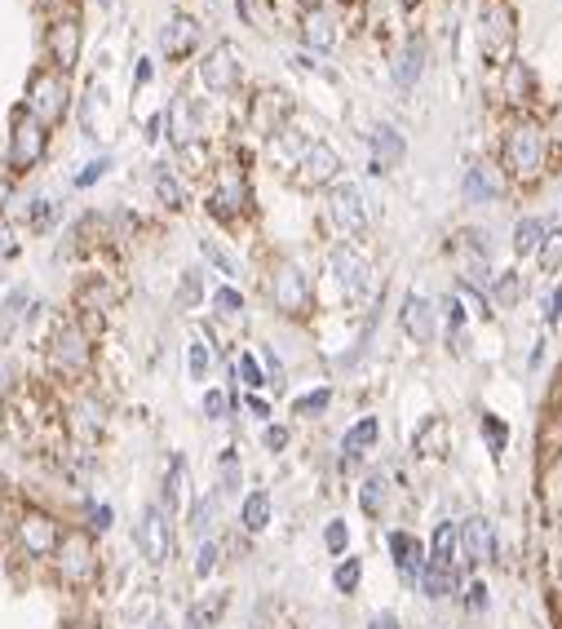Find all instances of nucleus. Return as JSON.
Returning a JSON list of instances; mask_svg holds the SVG:
<instances>
[{
	"mask_svg": "<svg viewBox=\"0 0 562 629\" xmlns=\"http://www.w3.org/2000/svg\"><path fill=\"white\" fill-rule=\"evenodd\" d=\"M505 160H510L513 178L531 182L545 173V160H549V138H545V124L536 120H518L505 138Z\"/></svg>",
	"mask_w": 562,
	"mask_h": 629,
	"instance_id": "1",
	"label": "nucleus"
},
{
	"mask_svg": "<svg viewBox=\"0 0 562 629\" xmlns=\"http://www.w3.org/2000/svg\"><path fill=\"white\" fill-rule=\"evenodd\" d=\"M478 50L492 67L513 62V9L510 0H483L478 9Z\"/></svg>",
	"mask_w": 562,
	"mask_h": 629,
	"instance_id": "2",
	"label": "nucleus"
},
{
	"mask_svg": "<svg viewBox=\"0 0 562 629\" xmlns=\"http://www.w3.org/2000/svg\"><path fill=\"white\" fill-rule=\"evenodd\" d=\"M53 568L67 585H89L98 577V550H94V536L85 527H71L58 536V550H53Z\"/></svg>",
	"mask_w": 562,
	"mask_h": 629,
	"instance_id": "3",
	"label": "nucleus"
},
{
	"mask_svg": "<svg viewBox=\"0 0 562 629\" xmlns=\"http://www.w3.org/2000/svg\"><path fill=\"white\" fill-rule=\"evenodd\" d=\"M27 111L41 120V124H58L62 115H67V76L62 71H36L32 80H27Z\"/></svg>",
	"mask_w": 562,
	"mask_h": 629,
	"instance_id": "4",
	"label": "nucleus"
},
{
	"mask_svg": "<svg viewBox=\"0 0 562 629\" xmlns=\"http://www.w3.org/2000/svg\"><path fill=\"white\" fill-rule=\"evenodd\" d=\"M58 536H62V524L50 519L45 510H23V515L14 519V541H18V550H23L27 559H53Z\"/></svg>",
	"mask_w": 562,
	"mask_h": 629,
	"instance_id": "5",
	"label": "nucleus"
},
{
	"mask_svg": "<svg viewBox=\"0 0 562 629\" xmlns=\"http://www.w3.org/2000/svg\"><path fill=\"white\" fill-rule=\"evenodd\" d=\"M138 550H142V559L159 568V563H168V554H173V524H168V510L155 501L142 510V519H138Z\"/></svg>",
	"mask_w": 562,
	"mask_h": 629,
	"instance_id": "6",
	"label": "nucleus"
},
{
	"mask_svg": "<svg viewBox=\"0 0 562 629\" xmlns=\"http://www.w3.org/2000/svg\"><path fill=\"white\" fill-rule=\"evenodd\" d=\"M328 217L337 222V231L341 235H363L367 231V200H363V191H358L355 182H332V191H328Z\"/></svg>",
	"mask_w": 562,
	"mask_h": 629,
	"instance_id": "7",
	"label": "nucleus"
},
{
	"mask_svg": "<svg viewBox=\"0 0 562 629\" xmlns=\"http://www.w3.org/2000/svg\"><path fill=\"white\" fill-rule=\"evenodd\" d=\"M45 156V124L23 106V111H14V133H9V164L23 173V169H32L36 160Z\"/></svg>",
	"mask_w": 562,
	"mask_h": 629,
	"instance_id": "8",
	"label": "nucleus"
},
{
	"mask_svg": "<svg viewBox=\"0 0 562 629\" xmlns=\"http://www.w3.org/2000/svg\"><path fill=\"white\" fill-rule=\"evenodd\" d=\"M270 297H275V306L284 314H306V306H310L306 275H302L293 262H279L275 275H270Z\"/></svg>",
	"mask_w": 562,
	"mask_h": 629,
	"instance_id": "9",
	"label": "nucleus"
},
{
	"mask_svg": "<svg viewBox=\"0 0 562 629\" xmlns=\"http://www.w3.org/2000/svg\"><path fill=\"white\" fill-rule=\"evenodd\" d=\"M341 173V156L328 142H306L297 156V187H328Z\"/></svg>",
	"mask_w": 562,
	"mask_h": 629,
	"instance_id": "10",
	"label": "nucleus"
},
{
	"mask_svg": "<svg viewBox=\"0 0 562 629\" xmlns=\"http://www.w3.org/2000/svg\"><path fill=\"white\" fill-rule=\"evenodd\" d=\"M457 536H460V563H465V568H483V563H492V554H496V536H492V524H487L483 515H474V519L457 524Z\"/></svg>",
	"mask_w": 562,
	"mask_h": 629,
	"instance_id": "11",
	"label": "nucleus"
},
{
	"mask_svg": "<svg viewBox=\"0 0 562 629\" xmlns=\"http://www.w3.org/2000/svg\"><path fill=\"white\" fill-rule=\"evenodd\" d=\"M200 80H204L213 94H231V89H240V53H235V45H217V50H208L204 62H200Z\"/></svg>",
	"mask_w": 562,
	"mask_h": 629,
	"instance_id": "12",
	"label": "nucleus"
},
{
	"mask_svg": "<svg viewBox=\"0 0 562 629\" xmlns=\"http://www.w3.org/2000/svg\"><path fill=\"white\" fill-rule=\"evenodd\" d=\"M94 360V351H89V337L80 333V328H62L58 337H53V368L58 372H67V377H80L85 368Z\"/></svg>",
	"mask_w": 562,
	"mask_h": 629,
	"instance_id": "13",
	"label": "nucleus"
},
{
	"mask_svg": "<svg viewBox=\"0 0 562 629\" xmlns=\"http://www.w3.org/2000/svg\"><path fill=\"white\" fill-rule=\"evenodd\" d=\"M328 266H332V275H337V284L346 288V297H363L367 293V279H372V266L363 262V253L355 249H332L328 253Z\"/></svg>",
	"mask_w": 562,
	"mask_h": 629,
	"instance_id": "14",
	"label": "nucleus"
},
{
	"mask_svg": "<svg viewBox=\"0 0 562 629\" xmlns=\"http://www.w3.org/2000/svg\"><path fill=\"white\" fill-rule=\"evenodd\" d=\"M367 142H372V169H376V173L399 169L403 156H408V142H403V133H399L394 124H376V129L367 133Z\"/></svg>",
	"mask_w": 562,
	"mask_h": 629,
	"instance_id": "15",
	"label": "nucleus"
},
{
	"mask_svg": "<svg viewBox=\"0 0 562 629\" xmlns=\"http://www.w3.org/2000/svg\"><path fill=\"white\" fill-rule=\"evenodd\" d=\"M399 319H403V333H408L412 342H434V333H439V314H434V302L430 297H421V293H412L408 302H403V311H399Z\"/></svg>",
	"mask_w": 562,
	"mask_h": 629,
	"instance_id": "16",
	"label": "nucleus"
},
{
	"mask_svg": "<svg viewBox=\"0 0 562 629\" xmlns=\"http://www.w3.org/2000/svg\"><path fill=\"white\" fill-rule=\"evenodd\" d=\"M50 53H53V71H62V76H67V71L80 62V23H76V18H62V23H53Z\"/></svg>",
	"mask_w": 562,
	"mask_h": 629,
	"instance_id": "17",
	"label": "nucleus"
},
{
	"mask_svg": "<svg viewBox=\"0 0 562 629\" xmlns=\"http://www.w3.org/2000/svg\"><path fill=\"white\" fill-rule=\"evenodd\" d=\"M302 41L310 50H332L337 45V18L323 9V5H310L306 18H302Z\"/></svg>",
	"mask_w": 562,
	"mask_h": 629,
	"instance_id": "18",
	"label": "nucleus"
},
{
	"mask_svg": "<svg viewBox=\"0 0 562 629\" xmlns=\"http://www.w3.org/2000/svg\"><path fill=\"white\" fill-rule=\"evenodd\" d=\"M195 45H200V23L195 18H173L159 32V50L168 53V58H182V53H191Z\"/></svg>",
	"mask_w": 562,
	"mask_h": 629,
	"instance_id": "19",
	"label": "nucleus"
},
{
	"mask_svg": "<svg viewBox=\"0 0 562 629\" xmlns=\"http://www.w3.org/2000/svg\"><path fill=\"white\" fill-rule=\"evenodd\" d=\"M244 205H249V191H244V182H240V178H226V182L208 196V213H213V217H222V222L240 217Z\"/></svg>",
	"mask_w": 562,
	"mask_h": 629,
	"instance_id": "20",
	"label": "nucleus"
},
{
	"mask_svg": "<svg viewBox=\"0 0 562 629\" xmlns=\"http://www.w3.org/2000/svg\"><path fill=\"white\" fill-rule=\"evenodd\" d=\"M390 554H394V568L403 577H421L425 568V545L412 536V532H390Z\"/></svg>",
	"mask_w": 562,
	"mask_h": 629,
	"instance_id": "21",
	"label": "nucleus"
},
{
	"mask_svg": "<svg viewBox=\"0 0 562 629\" xmlns=\"http://www.w3.org/2000/svg\"><path fill=\"white\" fill-rule=\"evenodd\" d=\"M460 187H465V200H469V205H487V200H496V191H501L492 164H469Z\"/></svg>",
	"mask_w": 562,
	"mask_h": 629,
	"instance_id": "22",
	"label": "nucleus"
},
{
	"mask_svg": "<svg viewBox=\"0 0 562 629\" xmlns=\"http://www.w3.org/2000/svg\"><path fill=\"white\" fill-rule=\"evenodd\" d=\"M430 568H457L460 563V536H457V524H439L434 527V541H430Z\"/></svg>",
	"mask_w": 562,
	"mask_h": 629,
	"instance_id": "23",
	"label": "nucleus"
},
{
	"mask_svg": "<svg viewBox=\"0 0 562 629\" xmlns=\"http://www.w3.org/2000/svg\"><path fill=\"white\" fill-rule=\"evenodd\" d=\"M421 71H425V41L412 36V41H403V50L394 53V80L408 89V85L421 80Z\"/></svg>",
	"mask_w": 562,
	"mask_h": 629,
	"instance_id": "24",
	"label": "nucleus"
},
{
	"mask_svg": "<svg viewBox=\"0 0 562 629\" xmlns=\"http://www.w3.org/2000/svg\"><path fill=\"white\" fill-rule=\"evenodd\" d=\"M505 71V103H513V106H527L531 98H536V80H531V71L522 67V62H505L501 67Z\"/></svg>",
	"mask_w": 562,
	"mask_h": 629,
	"instance_id": "25",
	"label": "nucleus"
},
{
	"mask_svg": "<svg viewBox=\"0 0 562 629\" xmlns=\"http://www.w3.org/2000/svg\"><path fill=\"white\" fill-rule=\"evenodd\" d=\"M284 115H288L284 94H261V98L253 103V129H261V133H279V129H284Z\"/></svg>",
	"mask_w": 562,
	"mask_h": 629,
	"instance_id": "26",
	"label": "nucleus"
},
{
	"mask_svg": "<svg viewBox=\"0 0 562 629\" xmlns=\"http://www.w3.org/2000/svg\"><path fill=\"white\" fill-rule=\"evenodd\" d=\"M168 124H173V142H177L182 151H186V147H191V142L200 138V120H195V106L186 103V98H182V103H173V111H168Z\"/></svg>",
	"mask_w": 562,
	"mask_h": 629,
	"instance_id": "27",
	"label": "nucleus"
},
{
	"mask_svg": "<svg viewBox=\"0 0 562 629\" xmlns=\"http://www.w3.org/2000/svg\"><path fill=\"white\" fill-rule=\"evenodd\" d=\"M376 434H381V421H376V417H363L358 425H350V430H346V439H341V452L355 461V457H363V452L376 443Z\"/></svg>",
	"mask_w": 562,
	"mask_h": 629,
	"instance_id": "28",
	"label": "nucleus"
},
{
	"mask_svg": "<svg viewBox=\"0 0 562 629\" xmlns=\"http://www.w3.org/2000/svg\"><path fill=\"white\" fill-rule=\"evenodd\" d=\"M416 452L421 457H443L448 452V421L443 417H430L421 430H416Z\"/></svg>",
	"mask_w": 562,
	"mask_h": 629,
	"instance_id": "29",
	"label": "nucleus"
},
{
	"mask_svg": "<svg viewBox=\"0 0 562 629\" xmlns=\"http://www.w3.org/2000/svg\"><path fill=\"white\" fill-rule=\"evenodd\" d=\"M240 524L249 527V532H261V527L270 524V492H249L244 497V506H240Z\"/></svg>",
	"mask_w": 562,
	"mask_h": 629,
	"instance_id": "30",
	"label": "nucleus"
},
{
	"mask_svg": "<svg viewBox=\"0 0 562 629\" xmlns=\"http://www.w3.org/2000/svg\"><path fill=\"white\" fill-rule=\"evenodd\" d=\"M76 434L85 439V443H94L98 434H103V404L98 399H85V404H76Z\"/></svg>",
	"mask_w": 562,
	"mask_h": 629,
	"instance_id": "31",
	"label": "nucleus"
},
{
	"mask_svg": "<svg viewBox=\"0 0 562 629\" xmlns=\"http://www.w3.org/2000/svg\"><path fill=\"white\" fill-rule=\"evenodd\" d=\"M416 580H421V594H425V598H448V594L457 589V577H452L448 568H430V563L421 568Z\"/></svg>",
	"mask_w": 562,
	"mask_h": 629,
	"instance_id": "32",
	"label": "nucleus"
},
{
	"mask_svg": "<svg viewBox=\"0 0 562 629\" xmlns=\"http://www.w3.org/2000/svg\"><path fill=\"white\" fill-rule=\"evenodd\" d=\"M155 196H159L164 209H182L186 205V191H182V182L168 169H155Z\"/></svg>",
	"mask_w": 562,
	"mask_h": 629,
	"instance_id": "33",
	"label": "nucleus"
},
{
	"mask_svg": "<svg viewBox=\"0 0 562 629\" xmlns=\"http://www.w3.org/2000/svg\"><path fill=\"white\" fill-rule=\"evenodd\" d=\"M545 231H549V226H545L540 217H522L518 231H513V249H518V253H536L540 240H545Z\"/></svg>",
	"mask_w": 562,
	"mask_h": 629,
	"instance_id": "34",
	"label": "nucleus"
},
{
	"mask_svg": "<svg viewBox=\"0 0 562 629\" xmlns=\"http://www.w3.org/2000/svg\"><path fill=\"white\" fill-rule=\"evenodd\" d=\"M358 506H363V515H381L385 510V479L381 474H367L363 479V488H358Z\"/></svg>",
	"mask_w": 562,
	"mask_h": 629,
	"instance_id": "35",
	"label": "nucleus"
},
{
	"mask_svg": "<svg viewBox=\"0 0 562 629\" xmlns=\"http://www.w3.org/2000/svg\"><path fill=\"white\" fill-rule=\"evenodd\" d=\"M492 297H496V306H518V297H522V279H518V270H505V275H496L492 279Z\"/></svg>",
	"mask_w": 562,
	"mask_h": 629,
	"instance_id": "36",
	"label": "nucleus"
},
{
	"mask_svg": "<svg viewBox=\"0 0 562 629\" xmlns=\"http://www.w3.org/2000/svg\"><path fill=\"white\" fill-rule=\"evenodd\" d=\"M182 497H186V461L177 457L173 470H168V479H164V510H177Z\"/></svg>",
	"mask_w": 562,
	"mask_h": 629,
	"instance_id": "37",
	"label": "nucleus"
},
{
	"mask_svg": "<svg viewBox=\"0 0 562 629\" xmlns=\"http://www.w3.org/2000/svg\"><path fill=\"white\" fill-rule=\"evenodd\" d=\"M186 364H191V377H195V381H204L208 368H213V351H208V342L195 337V342L186 346Z\"/></svg>",
	"mask_w": 562,
	"mask_h": 629,
	"instance_id": "38",
	"label": "nucleus"
},
{
	"mask_svg": "<svg viewBox=\"0 0 562 629\" xmlns=\"http://www.w3.org/2000/svg\"><path fill=\"white\" fill-rule=\"evenodd\" d=\"M213 311H217V314H226V319H235V314L244 311V297H240V288L222 284V288L213 293Z\"/></svg>",
	"mask_w": 562,
	"mask_h": 629,
	"instance_id": "39",
	"label": "nucleus"
},
{
	"mask_svg": "<svg viewBox=\"0 0 562 629\" xmlns=\"http://www.w3.org/2000/svg\"><path fill=\"white\" fill-rule=\"evenodd\" d=\"M540 270H558L562 262V231H545V240H540Z\"/></svg>",
	"mask_w": 562,
	"mask_h": 629,
	"instance_id": "40",
	"label": "nucleus"
},
{
	"mask_svg": "<svg viewBox=\"0 0 562 629\" xmlns=\"http://www.w3.org/2000/svg\"><path fill=\"white\" fill-rule=\"evenodd\" d=\"M332 404V390H310V395H302L297 404H293V413L297 417H314V413H323Z\"/></svg>",
	"mask_w": 562,
	"mask_h": 629,
	"instance_id": "41",
	"label": "nucleus"
},
{
	"mask_svg": "<svg viewBox=\"0 0 562 629\" xmlns=\"http://www.w3.org/2000/svg\"><path fill=\"white\" fill-rule=\"evenodd\" d=\"M358 577H363V563H358V559H346V563L332 572V580H337V589H341V594H355Z\"/></svg>",
	"mask_w": 562,
	"mask_h": 629,
	"instance_id": "42",
	"label": "nucleus"
},
{
	"mask_svg": "<svg viewBox=\"0 0 562 629\" xmlns=\"http://www.w3.org/2000/svg\"><path fill=\"white\" fill-rule=\"evenodd\" d=\"M323 545H328L332 554H346V545H350V527L341 524V519H332V524L323 527Z\"/></svg>",
	"mask_w": 562,
	"mask_h": 629,
	"instance_id": "43",
	"label": "nucleus"
},
{
	"mask_svg": "<svg viewBox=\"0 0 562 629\" xmlns=\"http://www.w3.org/2000/svg\"><path fill=\"white\" fill-rule=\"evenodd\" d=\"M200 293H204V288H200V270H186L182 284H177V306H195Z\"/></svg>",
	"mask_w": 562,
	"mask_h": 629,
	"instance_id": "44",
	"label": "nucleus"
},
{
	"mask_svg": "<svg viewBox=\"0 0 562 629\" xmlns=\"http://www.w3.org/2000/svg\"><path fill=\"white\" fill-rule=\"evenodd\" d=\"M235 372L244 377V386H249V390H261V386H266V372H261V364H257L253 355H240Z\"/></svg>",
	"mask_w": 562,
	"mask_h": 629,
	"instance_id": "45",
	"label": "nucleus"
},
{
	"mask_svg": "<svg viewBox=\"0 0 562 629\" xmlns=\"http://www.w3.org/2000/svg\"><path fill=\"white\" fill-rule=\"evenodd\" d=\"M200 249H204V258H208V262H213V266H217L222 275H240V266H235V258H231V253H222V249H217L213 240H200Z\"/></svg>",
	"mask_w": 562,
	"mask_h": 629,
	"instance_id": "46",
	"label": "nucleus"
},
{
	"mask_svg": "<svg viewBox=\"0 0 562 629\" xmlns=\"http://www.w3.org/2000/svg\"><path fill=\"white\" fill-rule=\"evenodd\" d=\"M23 306H32V293H27V288H14V293L5 297V328H9L14 319H23Z\"/></svg>",
	"mask_w": 562,
	"mask_h": 629,
	"instance_id": "47",
	"label": "nucleus"
},
{
	"mask_svg": "<svg viewBox=\"0 0 562 629\" xmlns=\"http://www.w3.org/2000/svg\"><path fill=\"white\" fill-rule=\"evenodd\" d=\"M457 302H460V306H469L474 314H483V319L492 314V311H487V302H483V293H478V288H469V284H460V288H457Z\"/></svg>",
	"mask_w": 562,
	"mask_h": 629,
	"instance_id": "48",
	"label": "nucleus"
},
{
	"mask_svg": "<svg viewBox=\"0 0 562 629\" xmlns=\"http://www.w3.org/2000/svg\"><path fill=\"white\" fill-rule=\"evenodd\" d=\"M483 434H487V443L496 448V452H505V439H510V430L501 425L496 417H483Z\"/></svg>",
	"mask_w": 562,
	"mask_h": 629,
	"instance_id": "49",
	"label": "nucleus"
},
{
	"mask_svg": "<svg viewBox=\"0 0 562 629\" xmlns=\"http://www.w3.org/2000/svg\"><path fill=\"white\" fill-rule=\"evenodd\" d=\"M226 408H231V399H226L222 390H208V395H204V413H208L213 421H222V417H226Z\"/></svg>",
	"mask_w": 562,
	"mask_h": 629,
	"instance_id": "50",
	"label": "nucleus"
},
{
	"mask_svg": "<svg viewBox=\"0 0 562 629\" xmlns=\"http://www.w3.org/2000/svg\"><path fill=\"white\" fill-rule=\"evenodd\" d=\"M213 568H217V545L204 541V545H200V559H195V577H208Z\"/></svg>",
	"mask_w": 562,
	"mask_h": 629,
	"instance_id": "51",
	"label": "nucleus"
},
{
	"mask_svg": "<svg viewBox=\"0 0 562 629\" xmlns=\"http://www.w3.org/2000/svg\"><path fill=\"white\" fill-rule=\"evenodd\" d=\"M261 443H266L270 452H279V448H288V430H284V425H266V434H261Z\"/></svg>",
	"mask_w": 562,
	"mask_h": 629,
	"instance_id": "52",
	"label": "nucleus"
},
{
	"mask_svg": "<svg viewBox=\"0 0 562 629\" xmlns=\"http://www.w3.org/2000/svg\"><path fill=\"white\" fill-rule=\"evenodd\" d=\"M545 138H549V142H554V147H558V151H562V103L554 106V111H549V124H545Z\"/></svg>",
	"mask_w": 562,
	"mask_h": 629,
	"instance_id": "53",
	"label": "nucleus"
},
{
	"mask_svg": "<svg viewBox=\"0 0 562 629\" xmlns=\"http://www.w3.org/2000/svg\"><path fill=\"white\" fill-rule=\"evenodd\" d=\"M106 169H111V160H94V164H89V169H85V173L76 178V187H89V182H98Z\"/></svg>",
	"mask_w": 562,
	"mask_h": 629,
	"instance_id": "54",
	"label": "nucleus"
},
{
	"mask_svg": "<svg viewBox=\"0 0 562 629\" xmlns=\"http://www.w3.org/2000/svg\"><path fill=\"white\" fill-rule=\"evenodd\" d=\"M222 483H226V488H235V483H240V461H235V452H226V457H222Z\"/></svg>",
	"mask_w": 562,
	"mask_h": 629,
	"instance_id": "55",
	"label": "nucleus"
},
{
	"mask_svg": "<svg viewBox=\"0 0 562 629\" xmlns=\"http://www.w3.org/2000/svg\"><path fill=\"white\" fill-rule=\"evenodd\" d=\"M465 603H469L474 612H483V607H487V585H483V580H474V585H469V594H465Z\"/></svg>",
	"mask_w": 562,
	"mask_h": 629,
	"instance_id": "56",
	"label": "nucleus"
},
{
	"mask_svg": "<svg viewBox=\"0 0 562 629\" xmlns=\"http://www.w3.org/2000/svg\"><path fill=\"white\" fill-rule=\"evenodd\" d=\"M208 515H213V501H200V506L191 510V527H195V532H204V527H208Z\"/></svg>",
	"mask_w": 562,
	"mask_h": 629,
	"instance_id": "57",
	"label": "nucleus"
},
{
	"mask_svg": "<svg viewBox=\"0 0 562 629\" xmlns=\"http://www.w3.org/2000/svg\"><path fill=\"white\" fill-rule=\"evenodd\" d=\"M372 629H403V625H399L394 612H376V616H372Z\"/></svg>",
	"mask_w": 562,
	"mask_h": 629,
	"instance_id": "58",
	"label": "nucleus"
},
{
	"mask_svg": "<svg viewBox=\"0 0 562 629\" xmlns=\"http://www.w3.org/2000/svg\"><path fill=\"white\" fill-rule=\"evenodd\" d=\"M249 413H253L257 421H266V417H270V404H266V399H257V395H253V399H249Z\"/></svg>",
	"mask_w": 562,
	"mask_h": 629,
	"instance_id": "59",
	"label": "nucleus"
},
{
	"mask_svg": "<svg viewBox=\"0 0 562 629\" xmlns=\"http://www.w3.org/2000/svg\"><path fill=\"white\" fill-rule=\"evenodd\" d=\"M94 527H98V532L111 527V506H98V510H94Z\"/></svg>",
	"mask_w": 562,
	"mask_h": 629,
	"instance_id": "60",
	"label": "nucleus"
},
{
	"mask_svg": "<svg viewBox=\"0 0 562 629\" xmlns=\"http://www.w3.org/2000/svg\"><path fill=\"white\" fill-rule=\"evenodd\" d=\"M9 532V515H5V501H0V536Z\"/></svg>",
	"mask_w": 562,
	"mask_h": 629,
	"instance_id": "61",
	"label": "nucleus"
},
{
	"mask_svg": "<svg viewBox=\"0 0 562 629\" xmlns=\"http://www.w3.org/2000/svg\"><path fill=\"white\" fill-rule=\"evenodd\" d=\"M71 629H89V625H71Z\"/></svg>",
	"mask_w": 562,
	"mask_h": 629,
	"instance_id": "62",
	"label": "nucleus"
},
{
	"mask_svg": "<svg viewBox=\"0 0 562 629\" xmlns=\"http://www.w3.org/2000/svg\"><path fill=\"white\" fill-rule=\"evenodd\" d=\"M103 5H106V0H103Z\"/></svg>",
	"mask_w": 562,
	"mask_h": 629,
	"instance_id": "63",
	"label": "nucleus"
}]
</instances>
